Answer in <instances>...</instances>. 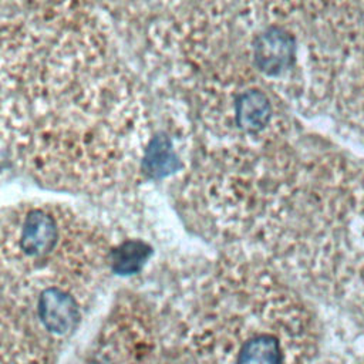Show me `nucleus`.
Returning <instances> with one entry per match:
<instances>
[{
    "label": "nucleus",
    "instance_id": "nucleus-4",
    "mask_svg": "<svg viewBox=\"0 0 364 364\" xmlns=\"http://www.w3.org/2000/svg\"><path fill=\"white\" fill-rule=\"evenodd\" d=\"M0 239L1 306L55 346L70 338L114 272L108 233L68 205L30 200L4 209Z\"/></svg>",
    "mask_w": 364,
    "mask_h": 364
},
{
    "label": "nucleus",
    "instance_id": "nucleus-1",
    "mask_svg": "<svg viewBox=\"0 0 364 364\" xmlns=\"http://www.w3.org/2000/svg\"><path fill=\"white\" fill-rule=\"evenodd\" d=\"M97 0L3 9L1 138L36 182L108 193L138 176L156 121Z\"/></svg>",
    "mask_w": 364,
    "mask_h": 364
},
{
    "label": "nucleus",
    "instance_id": "nucleus-8",
    "mask_svg": "<svg viewBox=\"0 0 364 364\" xmlns=\"http://www.w3.org/2000/svg\"><path fill=\"white\" fill-rule=\"evenodd\" d=\"M41 0H3V9H17L38 3Z\"/></svg>",
    "mask_w": 364,
    "mask_h": 364
},
{
    "label": "nucleus",
    "instance_id": "nucleus-3",
    "mask_svg": "<svg viewBox=\"0 0 364 364\" xmlns=\"http://www.w3.org/2000/svg\"><path fill=\"white\" fill-rule=\"evenodd\" d=\"M314 316L280 273L228 250L193 283L176 323L178 364H313Z\"/></svg>",
    "mask_w": 364,
    "mask_h": 364
},
{
    "label": "nucleus",
    "instance_id": "nucleus-5",
    "mask_svg": "<svg viewBox=\"0 0 364 364\" xmlns=\"http://www.w3.org/2000/svg\"><path fill=\"white\" fill-rule=\"evenodd\" d=\"M117 31L158 75L196 64L235 0H97Z\"/></svg>",
    "mask_w": 364,
    "mask_h": 364
},
{
    "label": "nucleus",
    "instance_id": "nucleus-9",
    "mask_svg": "<svg viewBox=\"0 0 364 364\" xmlns=\"http://www.w3.org/2000/svg\"><path fill=\"white\" fill-rule=\"evenodd\" d=\"M154 364H178V361L175 360V357L173 355H164L162 358H159L156 363H154Z\"/></svg>",
    "mask_w": 364,
    "mask_h": 364
},
{
    "label": "nucleus",
    "instance_id": "nucleus-10",
    "mask_svg": "<svg viewBox=\"0 0 364 364\" xmlns=\"http://www.w3.org/2000/svg\"><path fill=\"white\" fill-rule=\"evenodd\" d=\"M318 364H351V363L343 361V360H326V361H321Z\"/></svg>",
    "mask_w": 364,
    "mask_h": 364
},
{
    "label": "nucleus",
    "instance_id": "nucleus-2",
    "mask_svg": "<svg viewBox=\"0 0 364 364\" xmlns=\"http://www.w3.org/2000/svg\"><path fill=\"white\" fill-rule=\"evenodd\" d=\"M291 149L262 164L232 200L223 242L289 283L364 313V185Z\"/></svg>",
    "mask_w": 364,
    "mask_h": 364
},
{
    "label": "nucleus",
    "instance_id": "nucleus-7",
    "mask_svg": "<svg viewBox=\"0 0 364 364\" xmlns=\"http://www.w3.org/2000/svg\"><path fill=\"white\" fill-rule=\"evenodd\" d=\"M1 364H54L55 344L1 306Z\"/></svg>",
    "mask_w": 364,
    "mask_h": 364
},
{
    "label": "nucleus",
    "instance_id": "nucleus-6",
    "mask_svg": "<svg viewBox=\"0 0 364 364\" xmlns=\"http://www.w3.org/2000/svg\"><path fill=\"white\" fill-rule=\"evenodd\" d=\"M156 317L141 300L115 304L90 351V364H154L165 355Z\"/></svg>",
    "mask_w": 364,
    "mask_h": 364
}]
</instances>
